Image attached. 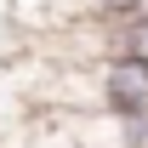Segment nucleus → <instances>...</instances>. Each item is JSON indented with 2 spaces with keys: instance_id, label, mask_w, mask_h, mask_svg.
Returning <instances> with one entry per match:
<instances>
[{
  "instance_id": "1",
  "label": "nucleus",
  "mask_w": 148,
  "mask_h": 148,
  "mask_svg": "<svg viewBox=\"0 0 148 148\" xmlns=\"http://www.w3.org/2000/svg\"><path fill=\"white\" fill-rule=\"evenodd\" d=\"M103 29H108V57L148 63V17H131V23H103Z\"/></svg>"
}]
</instances>
